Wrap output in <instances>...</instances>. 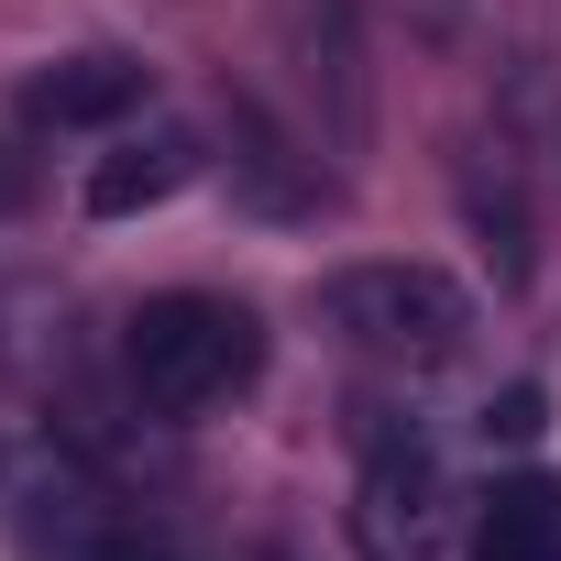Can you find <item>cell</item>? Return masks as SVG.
<instances>
[{"mask_svg": "<svg viewBox=\"0 0 561 561\" xmlns=\"http://www.w3.org/2000/svg\"><path fill=\"white\" fill-rule=\"evenodd\" d=\"M122 375H133V397L154 419H209V408H231L264 375V320L242 298H209V287L144 298L133 342H122Z\"/></svg>", "mask_w": 561, "mask_h": 561, "instance_id": "6da1fadb", "label": "cell"}, {"mask_svg": "<svg viewBox=\"0 0 561 561\" xmlns=\"http://www.w3.org/2000/svg\"><path fill=\"white\" fill-rule=\"evenodd\" d=\"M320 320H331V342H353L364 364H397V375H440L484 331V309L440 264H342V275H320Z\"/></svg>", "mask_w": 561, "mask_h": 561, "instance_id": "7a4b0ae2", "label": "cell"}, {"mask_svg": "<svg viewBox=\"0 0 561 561\" xmlns=\"http://www.w3.org/2000/svg\"><path fill=\"white\" fill-rule=\"evenodd\" d=\"M451 539V484L419 430L364 419V473H353V550L364 561H440Z\"/></svg>", "mask_w": 561, "mask_h": 561, "instance_id": "3957f363", "label": "cell"}, {"mask_svg": "<svg viewBox=\"0 0 561 561\" xmlns=\"http://www.w3.org/2000/svg\"><path fill=\"white\" fill-rule=\"evenodd\" d=\"M287 67H298V89H309V144L364 154V144H375L364 12H353V0H287Z\"/></svg>", "mask_w": 561, "mask_h": 561, "instance_id": "277c9868", "label": "cell"}, {"mask_svg": "<svg viewBox=\"0 0 561 561\" xmlns=\"http://www.w3.org/2000/svg\"><path fill=\"white\" fill-rule=\"evenodd\" d=\"M144 100H154L144 56H56V67L23 78V122H56V133H111Z\"/></svg>", "mask_w": 561, "mask_h": 561, "instance_id": "5b68a950", "label": "cell"}, {"mask_svg": "<svg viewBox=\"0 0 561 561\" xmlns=\"http://www.w3.org/2000/svg\"><path fill=\"white\" fill-rule=\"evenodd\" d=\"M198 165H209V154H198V133H187V122L111 133V154L89 165V209H100V220H144V209H165Z\"/></svg>", "mask_w": 561, "mask_h": 561, "instance_id": "8992f818", "label": "cell"}, {"mask_svg": "<svg viewBox=\"0 0 561 561\" xmlns=\"http://www.w3.org/2000/svg\"><path fill=\"white\" fill-rule=\"evenodd\" d=\"M451 198H462V231H473V242H484V264H495V287H528V275H539V220H528L517 165L473 144V154L451 165Z\"/></svg>", "mask_w": 561, "mask_h": 561, "instance_id": "52a82bcc", "label": "cell"}, {"mask_svg": "<svg viewBox=\"0 0 561 561\" xmlns=\"http://www.w3.org/2000/svg\"><path fill=\"white\" fill-rule=\"evenodd\" d=\"M231 187L275 220H298V209H320V154H298L253 100H231Z\"/></svg>", "mask_w": 561, "mask_h": 561, "instance_id": "ba28073f", "label": "cell"}, {"mask_svg": "<svg viewBox=\"0 0 561 561\" xmlns=\"http://www.w3.org/2000/svg\"><path fill=\"white\" fill-rule=\"evenodd\" d=\"M56 517L34 528V561H176V539L154 517H122L100 495H45Z\"/></svg>", "mask_w": 561, "mask_h": 561, "instance_id": "9c48e42d", "label": "cell"}, {"mask_svg": "<svg viewBox=\"0 0 561 561\" xmlns=\"http://www.w3.org/2000/svg\"><path fill=\"white\" fill-rule=\"evenodd\" d=\"M473 561H561V484L550 473L495 484L484 517H473Z\"/></svg>", "mask_w": 561, "mask_h": 561, "instance_id": "30bf717a", "label": "cell"}, {"mask_svg": "<svg viewBox=\"0 0 561 561\" xmlns=\"http://www.w3.org/2000/svg\"><path fill=\"white\" fill-rule=\"evenodd\" d=\"M539 419H550V397H539V386H506V397L484 408V440H539Z\"/></svg>", "mask_w": 561, "mask_h": 561, "instance_id": "8fae6325", "label": "cell"}, {"mask_svg": "<svg viewBox=\"0 0 561 561\" xmlns=\"http://www.w3.org/2000/svg\"><path fill=\"white\" fill-rule=\"evenodd\" d=\"M23 198H34V154H23V144H0V220H12Z\"/></svg>", "mask_w": 561, "mask_h": 561, "instance_id": "7c38bea8", "label": "cell"}]
</instances>
